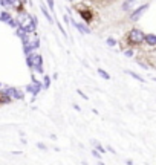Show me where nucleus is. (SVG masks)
Listing matches in <instances>:
<instances>
[{
	"mask_svg": "<svg viewBox=\"0 0 156 165\" xmlns=\"http://www.w3.org/2000/svg\"><path fill=\"white\" fill-rule=\"evenodd\" d=\"M6 23H8V26L14 28V29H16V28L18 26V22H17V20H14V18H9V20H8V22H6Z\"/></svg>",
	"mask_w": 156,
	"mask_h": 165,
	"instance_id": "14",
	"label": "nucleus"
},
{
	"mask_svg": "<svg viewBox=\"0 0 156 165\" xmlns=\"http://www.w3.org/2000/svg\"><path fill=\"white\" fill-rule=\"evenodd\" d=\"M44 89H49V86H51V78L49 77H47V75H46V77H44Z\"/></svg>",
	"mask_w": 156,
	"mask_h": 165,
	"instance_id": "15",
	"label": "nucleus"
},
{
	"mask_svg": "<svg viewBox=\"0 0 156 165\" xmlns=\"http://www.w3.org/2000/svg\"><path fill=\"white\" fill-rule=\"evenodd\" d=\"M0 87H2V82H0Z\"/></svg>",
	"mask_w": 156,
	"mask_h": 165,
	"instance_id": "27",
	"label": "nucleus"
},
{
	"mask_svg": "<svg viewBox=\"0 0 156 165\" xmlns=\"http://www.w3.org/2000/svg\"><path fill=\"white\" fill-rule=\"evenodd\" d=\"M92 154H93L95 157H103V156H101V153H98L97 150H93V151H92Z\"/></svg>",
	"mask_w": 156,
	"mask_h": 165,
	"instance_id": "19",
	"label": "nucleus"
},
{
	"mask_svg": "<svg viewBox=\"0 0 156 165\" xmlns=\"http://www.w3.org/2000/svg\"><path fill=\"white\" fill-rule=\"evenodd\" d=\"M40 90H42V82H40V81H35V82L32 84V95L37 96V93H38Z\"/></svg>",
	"mask_w": 156,
	"mask_h": 165,
	"instance_id": "8",
	"label": "nucleus"
},
{
	"mask_svg": "<svg viewBox=\"0 0 156 165\" xmlns=\"http://www.w3.org/2000/svg\"><path fill=\"white\" fill-rule=\"evenodd\" d=\"M17 2H18V0H3L2 5H5V6H14V5H17Z\"/></svg>",
	"mask_w": 156,
	"mask_h": 165,
	"instance_id": "13",
	"label": "nucleus"
},
{
	"mask_svg": "<svg viewBox=\"0 0 156 165\" xmlns=\"http://www.w3.org/2000/svg\"><path fill=\"white\" fill-rule=\"evenodd\" d=\"M73 109H75V110H78V112L81 110V109H80V106H77V104H73Z\"/></svg>",
	"mask_w": 156,
	"mask_h": 165,
	"instance_id": "25",
	"label": "nucleus"
},
{
	"mask_svg": "<svg viewBox=\"0 0 156 165\" xmlns=\"http://www.w3.org/2000/svg\"><path fill=\"white\" fill-rule=\"evenodd\" d=\"M77 92H78V95H81V98H83V99H87V96H86V93H83V92H81V90H80V89H78V90H77Z\"/></svg>",
	"mask_w": 156,
	"mask_h": 165,
	"instance_id": "20",
	"label": "nucleus"
},
{
	"mask_svg": "<svg viewBox=\"0 0 156 165\" xmlns=\"http://www.w3.org/2000/svg\"><path fill=\"white\" fill-rule=\"evenodd\" d=\"M147 9H148V3H147V5H142V6H139L138 9H135V11L130 14V18L133 20V22H136V20H139V18H141V16H142V14H144Z\"/></svg>",
	"mask_w": 156,
	"mask_h": 165,
	"instance_id": "4",
	"label": "nucleus"
},
{
	"mask_svg": "<svg viewBox=\"0 0 156 165\" xmlns=\"http://www.w3.org/2000/svg\"><path fill=\"white\" fill-rule=\"evenodd\" d=\"M144 40L147 41L148 46H156V34H147Z\"/></svg>",
	"mask_w": 156,
	"mask_h": 165,
	"instance_id": "7",
	"label": "nucleus"
},
{
	"mask_svg": "<svg viewBox=\"0 0 156 165\" xmlns=\"http://www.w3.org/2000/svg\"><path fill=\"white\" fill-rule=\"evenodd\" d=\"M5 96H9V98H14V99H23V92L16 87H6Z\"/></svg>",
	"mask_w": 156,
	"mask_h": 165,
	"instance_id": "3",
	"label": "nucleus"
},
{
	"mask_svg": "<svg viewBox=\"0 0 156 165\" xmlns=\"http://www.w3.org/2000/svg\"><path fill=\"white\" fill-rule=\"evenodd\" d=\"M126 57H133V51H126Z\"/></svg>",
	"mask_w": 156,
	"mask_h": 165,
	"instance_id": "21",
	"label": "nucleus"
},
{
	"mask_svg": "<svg viewBox=\"0 0 156 165\" xmlns=\"http://www.w3.org/2000/svg\"><path fill=\"white\" fill-rule=\"evenodd\" d=\"M26 90H28V92H31L32 93V86L29 84V86H26Z\"/></svg>",
	"mask_w": 156,
	"mask_h": 165,
	"instance_id": "23",
	"label": "nucleus"
},
{
	"mask_svg": "<svg viewBox=\"0 0 156 165\" xmlns=\"http://www.w3.org/2000/svg\"><path fill=\"white\" fill-rule=\"evenodd\" d=\"M46 3H47V6H49V9L54 12V9H55V5H54V0H46Z\"/></svg>",
	"mask_w": 156,
	"mask_h": 165,
	"instance_id": "16",
	"label": "nucleus"
},
{
	"mask_svg": "<svg viewBox=\"0 0 156 165\" xmlns=\"http://www.w3.org/2000/svg\"><path fill=\"white\" fill-rule=\"evenodd\" d=\"M71 25H72V26H75V28H77V29H78V31H80L81 34H83V35H86V34H90V29H89V28H87L86 25H81V23H77V22H75V20H73V18L71 20Z\"/></svg>",
	"mask_w": 156,
	"mask_h": 165,
	"instance_id": "5",
	"label": "nucleus"
},
{
	"mask_svg": "<svg viewBox=\"0 0 156 165\" xmlns=\"http://www.w3.org/2000/svg\"><path fill=\"white\" fill-rule=\"evenodd\" d=\"M40 9H42V12H43V16L46 17V20H47V22H49V25L55 23V22H54V18H52V16H51L49 12H47V8H46L44 5H40Z\"/></svg>",
	"mask_w": 156,
	"mask_h": 165,
	"instance_id": "6",
	"label": "nucleus"
},
{
	"mask_svg": "<svg viewBox=\"0 0 156 165\" xmlns=\"http://www.w3.org/2000/svg\"><path fill=\"white\" fill-rule=\"evenodd\" d=\"M153 80H155V81H156V78H153Z\"/></svg>",
	"mask_w": 156,
	"mask_h": 165,
	"instance_id": "28",
	"label": "nucleus"
},
{
	"mask_svg": "<svg viewBox=\"0 0 156 165\" xmlns=\"http://www.w3.org/2000/svg\"><path fill=\"white\" fill-rule=\"evenodd\" d=\"M144 38H145V34L141 29H132L130 32H128V40H130V43H133V44L142 43Z\"/></svg>",
	"mask_w": 156,
	"mask_h": 165,
	"instance_id": "1",
	"label": "nucleus"
},
{
	"mask_svg": "<svg viewBox=\"0 0 156 165\" xmlns=\"http://www.w3.org/2000/svg\"><path fill=\"white\" fill-rule=\"evenodd\" d=\"M126 73H127V75H130V77H133L135 80H138V81H141V82H144V78H142V77H139L138 73H135V72H130V71H126Z\"/></svg>",
	"mask_w": 156,
	"mask_h": 165,
	"instance_id": "11",
	"label": "nucleus"
},
{
	"mask_svg": "<svg viewBox=\"0 0 156 165\" xmlns=\"http://www.w3.org/2000/svg\"><path fill=\"white\" fill-rule=\"evenodd\" d=\"M37 147H38L40 150H46V145H44L43 142H38V144H37Z\"/></svg>",
	"mask_w": 156,
	"mask_h": 165,
	"instance_id": "18",
	"label": "nucleus"
},
{
	"mask_svg": "<svg viewBox=\"0 0 156 165\" xmlns=\"http://www.w3.org/2000/svg\"><path fill=\"white\" fill-rule=\"evenodd\" d=\"M42 63H43L42 55H37V54H28L26 55V64L31 69H35L37 66H42Z\"/></svg>",
	"mask_w": 156,
	"mask_h": 165,
	"instance_id": "2",
	"label": "nucleus"
},
{
	"mask_svg": "<svg viewBox=\"0 0 156 165\" xmlns=\"http://www.w3.org/2000/svg\"><path fill=\"white\" fill-rule=\"evenodd\" d=\"M2 2H3V0H0V5H2Z\"/></svg>",
	"mask_w": 156,
	"mask_h": 165,
	"instance_id": "26",
	"label": "nucleus"
},
{
	"mask_svg": "<svg viewBox=\"0 0 156 165\" xmlns=\"http://www.w3.org/2000/svg\"><path fill=\"white\" fill-rule=\"evenodd\" d=\"M106 150H107V151H110V153H115V150H113V148H112V147H107V148H106Z\"/></svg>",
	"mask_w": 156,
	"mask_h": 165,
	"instance_id": "24",
	"label": "nucleus"
},
{
	"mask_svg": "<svg viewBox=\"0 0 156 165\" xmlns=\"http://www.w3.org/2000/svg\"><path fill=\"white\" fill-rule=\"evenodd\" d=\"M95 148H98V150L101 151V153H104V148H103V147H101V144H100V145H97V147H95Z\"/></svg>",
	"mask_w": 156,
	"mask_h": 165,
	"instance_id": "22",
	"label": "nucleus"
},
{
	"mask_svg": "<svg viewBox=\"0 0 156 165\" xmlns=\"http://www.w3.org/2000/svg\"><path fill=\"white\" fill-rule=\"evenodd\" d=\"M98 75H101V77H103L104 80H110V75L107 73L104 69H98Z\"/></svg>",
	"mask_w": 156,
	"mask_h": 165,
	"instance_id": "12",
	"label": "nucleus"
},
{
	"mask_svg": "<svg viewBox=\"0 0 156 165\" xmlns=\"http://www.w3.org/2000/svg\"><path fill=\"white\" fill-rule=\"evenodd\" d=\"M9 18H11V14H9V12L3 11L2 14H0V22H5V23H6V22H8Z\"/></svg>",
	"mask_w": 156,
	"mask_h": 165,
	"instance_id": "9",
	"label": "nucleus"
},
{
	"mask_svg": "<svg viewBox=\"0 0 156 165\" xmlns=\"http://www.w3.org/2000/svg\"><path fill=\"white\" fill-rule=\"evenodd\" d=\"M133 5H135V0H127V2L123 5V9L124 11H130V8H132Z\"/></svg>",
	"mask_w": 156,
	"mask_h": 165,
	"instance_id": "10",
	"label": "nucleus"
},
{
	"mask_svg": "<svg viewBox=\"0 0 156 165\" xmlns=\"http://www.w3.org/2000/svg\"><path fill=\"white\" fill-rule=\"evenodd\" d=\"M106 43L109 44V46H115V44H116V40H115V38H110V37H109V38L106 40Z\"/></svg>",
	"mask_w": 156,
	"mask_h": 165,
	"instance_id": "17",
	"label": "nucleus"
}]
</instances>
